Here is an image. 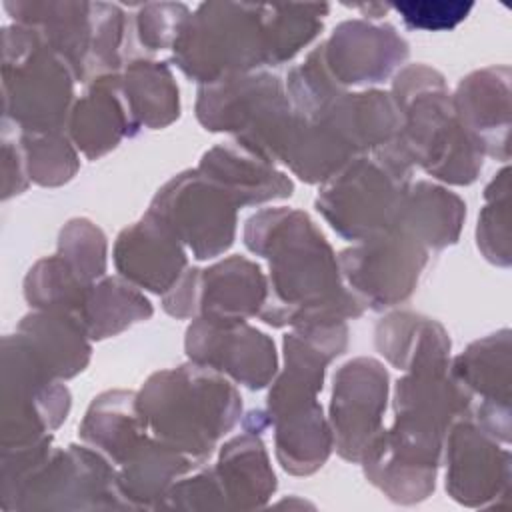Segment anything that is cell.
Masks as SVG:
<instances>
[{
    "mask_svg": "<svg viewBox=\"0 0 512 512\" xmlns=\"http://www.w3.org/2000/svg\"><path fill=\"white\" fill-rule=\"evenodd\" d=\"M246 244L270 258L272 300L262 310L266 322L308 326L360 316V304L340 284L330 246L306 214L264 210L250 218Z\"/></svg>",
    "mask_w": 512,
    "mask_h": 512,
    "instance_id": "cell-1",
    "label": "cell"
},
{
    "mask_svg": "<svg viewBox=\"0 0 512 512\" xmlns=\"http://www.w3.org/2000/svg\"><path fill=\"white\" fill-rule=\"evenodd\" d=\"M400 130L394 144L406 160L452 184H468L482 166V146L460 122L442 76L426 66L406 68L394 84Z\"/></svg>",
    "mask_w": 512,
    "mask_h": 512,
    "instance_id": "cell-2",
    "label": "cell"
},
{
    "mask_svg": "<svg viewBox=\"0 0 512 512\" xmlns=\"http://www.w3.org/2000/svg\"><path fill=\"white\" fill-rule=\"evenodd\" d=\"M146 426L166 446L192 456L210 454L240 414L236 390L202 364L154 374L140 398Z\"/></svg>",
    "mask_w": 512,
    "mask_h": 512,
    "instance_id": "cell-3",
    "label": "cell"
},
{
    "mask_svg": "<svg viewBox=\"0 0 512 512\" xmlns=\"http://www.w3.org/2000/svg\"><path fill=\"white\" fill-rule=\"evenodd\" d=\"M410 162L394 142L372 156L354 158L338 170L322 194L318 210L334 230L350 240H372L400 224L408 194Z\"/></svg>",
    "mask_w": 512,
    "mask_h": 512,
    "instance_id": "cell-4",
    "label": "cell"
},
{
    "mask_svg": "<svg viewBox=\"0 0 512 512\" xmlns=\"http://www.w3.org/2000/svg\"><path fill=\"white\" fill-rule=\"evenodd\" d=\"M172 50L178 68L204 84L268 64L262 4H200L190 14Z\"/></svg>",
    "mask_w": 512,
    "mask_h": 512,
    "instance_id": "cell-5",
    "label": "cell"
},
{
    "mask_svg": "<svg viewBox=\"0 0 512 512\" xmlns=\"http://www.w3.org/2000/svg\"><path fill=\"white\" fill-rule=\"evenodd\" d=\"M72 68L26 26L4 28L6 114L26 132H58L72 98Z\"/></svg>",
    "mask_w": 512,
    "mask_h": 512,
    "instance_id": "cell-6",
    "label": "cell"
},
{
    "mask_svg": "<svg viewBox=\"0 0 512 512\" xmlns=\"http://www.w3.org/2000/svg\"><path fill=\"white\" fill-rule=\"evenodd\" d=\"M158 216L196 258L224 252L234 238L236 204L200 172L180 174L154 198L148 210Z\"/></svg>",
    "mask_w": 512,
    "mask_h": 512,
    "instance_id": "cell-7",
    "label": "cell"
},
{
    "mask_svg": "<svg viewBox=\"0 0 512 512\" xmlns=\"http://www.w3.org/2000/svg\"><path fill=\"white\" fill-rule=\"evenodd\" d=\"M266 280L258 266L244 258H228L210 270H192L174 284L164 308L174 316L202 314L204 320L242 322L264 308Z\"/></svg>",
    "mask_w": 512,
    "mask_h": 512,
    "instance_id": "cell-8",
    "label": "cell"
},
{
    "mask_svg": "<svg viewBox=\"0 0 512 512\" xmlns=\"http://www.w3.org/2000/svg\"><path fill=\"white\" fill-rule=\"evenodd\" d=\"M424 262L426 250L402 228L366 240L340 256L344 276L374 308L404 300L414 290Z\"/></svg>",
    "mask_w": 512,
    "mask_h": 512,
    "instance_id": "cell-9",
    "label": "cell"
},
{
    "mask_svg": "<svg viewBox=\"0 0 512 512\" xmlns=\"http://www.w3.org/2000/svg\"><path fill=\"white\" fill-rule=\"evenodd\" d=\"M186 350L196 364L230 374L248 388H262L276 372L274 344L244 322L196 320L186 338Z\"/></svg>",
    "mask_w": 512,
    "mask_h": 512,
    "instance_id": "cell-10",
    "label": "cell"
},
{
    "mask_svg": "<svg viewBox=\"0 0 512 512\" xmlns=\"http://www.w3.org/2000/svg\"><path fill=\"white\" fill-rule=\"evenodd\" d=\"M386 372L368 358L342 366L334 378L332 426L342 456L366 454L376 438L386 404Z\"/></svg>",
    "mask_w": 512,
    "mask_h": 512,
    "instance_id": "cell-11",
    "label": "cell"
},
{
    "mask_svg": "<svg viewBox=\"0 0 512 512\" xmlns=\"http://www.w3.org/2000/svg\"><path fill=\"white\" fill-rule=\"evenodd\" d=\"M324 66L336 84H364L386 78L408 54V44L388 24L346 20L320 46Z\"/></svg>",
    "mask_w": 512,
    "mask_h": 512,
    "instance_id": "cell-12",
    "label": "cell"
},
{
    "mask_svg": "<svg viewBox=\"0 0 512 512\" xmlns=\"http://www.w3.org/2000/svg\"><path fill=\"white\" fill-rule=\"evenodd\" d=\"M114 260L124 278L152 292L172 290L186 266L180 240L152 212L120 234Z\"/></svg>",
    "mask_w": 512,
    "mask_h": 512,
    "instance_id": "cell-13",
    "label": "cell"
},
{
    "mask_svg": "<svg viewBox=\"0 0 512 512\" xmlns=\"http://www.w3.org/2000/svg\"><path fill=\"white\" fill-rule=\"evenodd\" d=\"M4 8L16 24L36 30L70 64L76 76L90 74L94 2H6Z\"/></svg>",
    "mask_w": 512,
    "mask_h": 512,
    "instance_id": "cell-14",
    "label": "cell"
},
{
    "mask_svg": "<svg viewBox=\"0 0 512 512\" xmlns=\"http://www.w3.org/2000/svg\"><path fill=\"white\" fill-rule=\"evenodd\" d=\"M508 80L506 66L478 70L460 82L454 100V110L464 128L480 142L484 152L500 158L508 156Z\"/></svg>",
    "mask_w": 512,
    "mask_h": 512,
    "instance_id": "cell-15",
    "label": "cell"
},
{
    "mask_svg": "<svg viewBox=\"0 0 512 512\" xmlns=\"http://www.w3.org/2000/svg\"><path fill=\"white\" fill-rule=\"evenodd\" d=\"M136 128L116 74H102L76 104L70 132L88 158L114 148L124 134Z\"/></svg>",
    "mask_w": 512,
    "mask_h": 512,
    "instance_id": "cell-16",
    "label": "cell"
},
{
    "mask_svg": "<svg viewBox=\"0 0 512 512\" xmlns=\"http://www.w3.org/2000/svg\"><path fill=\"white\" fill-rule=\"evenodd\" d=\"M198 172L222 188L236 206L284 198L292 192V184L284 174L246 148L218 146L202 158Z\"/></svg>",
    "mask_w": 512,
    "mask_h": 512,
    "instance_id": "cell-17",
    "label": "cell"
},
{
    "mask_svg": "<svg viewBox=\"0 0 512 512\" xmlns=\"http://www.w3.org/2000/svg\"><path fill=\"white\" fill-rule=\"evenodd\" d=\"M20 330L52 376L70 378L86 366L90 348L82 320L64 312H44L24 318Z\"/></svg>",
    "mask_w": 512,
    "mask_h": 512,
    "instance_id": "cell-18",
    "label": "cell"
},
{
    "mask_svg": "<svg viewBox=\"0 0 512 512\" xmlns=\"http://www.w3.org/2000/svg\"><path fill=\"white\" fill-rule=\"evenodd\" d=\"M378 348L392 364L412 372L446 368L450 342L444 330L412 314H396L378 326Z\"/></svg>",
    "mask_w": 512,
    "mask_h": 512,
    "instance_id": "cell-19",
    "label": "cell"
},
{
    "mask_svg": "<svg viewBox=\"0 0 512 512\" xmlns=\"http://www.w3.org/2000/svg\"><path fill=\"white\" fill-rule=\"evenodd\" d=\"M508 472V452L492 436L470 422H460L450 434V484L458 492L484 496L494 478Z\"/></svg>",
    "mask_w": 512,
    "mask_h": 512,
    "instance_id": "cell-20",
    "label": "cell"
},
{
    "mask_svg": "<svg viewBox=\"0 0 512 512\" xmlns=\"http://www.w3.org/2000/svg\"><path fill=\"white\" fill-rule=\"evenodd\" d=\"M144 428L138 398L128 392H108L86 414L82 436L114 458H128L146 442Z\"/></svg>",
    "mask_w": 512,
    "mask_h": 512,
    "instance_id": "cell-21",
    "label": "cell"
},
{
    "mask_svg": "<svg viewBox=\"0 0 512 512\" xmlns=\"http://www.w3.org/2000/svg\"><path fill=\"white\" fill-rule=\"evenodd\" d=\"M462 218L464 204L458 196L422 182L406 194L398 228L420 244L442 248L458 238Z\"/></svg>",
    "mask_w": 512,
    "mask_h": 512,
    "instance_id": "cell-22",
    "label": "cell"
},
{
    "mask_svg": "<svg viewBox=\"0 0 512 512\" xmlns=\"http://www.w3.org/2000/svg\"><path fill=\"white\" fill-rule=\"evenodd\" d=\"M120 86L136 126L160 128L178 116V88L162 62H130Z\"/></svg>",
    "mask_w": 512,
    "mask_h": 512,
    "instance_id": "cell-23",
    "label": "cell"
},
{
    "mask_svg": "<svg viewBox=\"0 0 512 512\" xmlns=\"http://www.w3.org/2000/svg\"><path fill=\"white\" fill-rule=\"evenodd\" d=\"M328 10V4H262L268 64H282L312 42Z\"/></svg>",
    "mask_w": 512,
    "mask_h": 512,
    "instance_id": "cell-24",
    "label": "cell"
},
{
    "mask_svg": "<svg viewBox=\"0 0 512 512\" xmlns=\"http://www.w3.org/2000/svg\"><path fill=\"white\" fill-rule=\"evenodd\" d=\"M508 332L494 334L472 344L454 366V376L464 388H472L484 396V404L508 406Z\"/></svg>",
    "mask_w": 512,
    "mask_h": 512,
    "instance_id": "cell-25",
    "label": "cell"
},
{
    "mask_svg": "<svg viewBox=\"0 0 512 512\" xmlns=\"http://www.w3.org/2000/svg\"><path fill=\"white\" fill-rule=\"evenodd\" d=\"M150 314L148 300L118 280H104L90 286L80 308V320L92 338L116 334Z\"/></svg>",
    "mask_w": 512,
    "mask_h": 512,
    "instance_id": "cell-26",
    "label": "cell"
},
{
    "mask_svg": "<svg viewBox=\"0 0 512 512\" xmlns=\"http://www.w3.org/2000/svg\"><path fill=\"white\" fill-rule=\"evenodd\" d=\"M88 288L62 256L38 262L26 280L28 300L52 312L80 310Z\"/></svg>",
    "mask_w": 512,
    "mask_h": 512,
    "instance_id": "cell-27",
    "label": "cell"
},
{
    "mask_svg": "<svg viewBox=\"0 0 512 512\" xmlns=\"http://www.w3.org/2000/svg\"><path fill=\"white\" fill-rule=\"evenodd\" d=\"M24 150L30 176L40 184H62L76 170V156L58 132H26Z\"/></svg>",
    "mask_w": 512,
    "mask_h": 512,
    "instance_id": "cell-28",
    "label": "cell"
},
{
    "mask_svg": "<svg viewBox=\"0 0 512 512\" xmlns=\"http://www.w3.org/2000/svg\"><path fill=\"white\" fill-rule=\"evenodd\" d=\"M60 250V256L80 276L84 284L90 286V282L104 272L106 242L102 232L90 222H70L62 232Z\"/></svg>",
    "mask_w": 512,
    "mask_h": 512,
    "instance_id": "cell-29",
    "label": "cell"
},
{
    "mask_svg": "<svg viewBox=\"0 0 512 512\" xmlns=\"http://www.w3.org/2000/svg\"><path fill=\"white\" fill-rule=\"evenodd\" d=\"M186 4L148 2L136 14V34L144 48L164 50L174 48L184 24L190 18Z\"/></svg>",
    "mask_w": 512,
    "mask_h": 512,
    "instance_id": "cell-30",
    "label": "cell"
},
{
    "mask_svg": "<svg viewBox=\"0 0 512 512\" xmlns=\"http://www.w3.org/2000/svg\"><path fill=\"white\" fill-rule=\"evenodd\" d=\"M408 28L416 30H450L458 26L474 8L472 2L460 0H416V2H396L390 4Z\"/></svg>",
    "mask_w": 512,
    "mask_h": 512,
    "instance_id": "cell-31",
    "label": "cell"
},
{
    "mask_svg": "<svg viewBox=\"0 0 512 512\" xmlns=\"http://www.w3.org/2000/svg\"><path fill=\"white\" fill-rule=\"evenodd\" d=\"M508 188V186H506ZM506 188L502 192H494L488 188L486 198L490 204L484 208L480 226H478V244L482 246L486 258L498 264H508V226H506Z\"/></svg>",
    "mask_w": 512,
    "mask_h": 512,
    "instance_id": "cell-32",
    "label": "cell"
}]
</instances>
